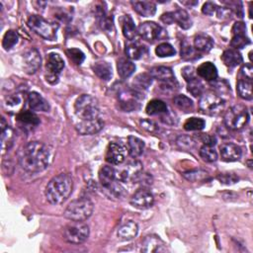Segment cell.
<instances>
[{"label":"cell","instance_id":"e0dca14e","mask_svg":"<svg viewBox=\"0 0 253 253\" xmlns=\"http://www.w3.org/2000/svg\"><path fill=\"white\" fill-rule=\"evenodd\" d=\"M105 158L106 161L110 164H122L126 158V147L121 143L111 142L106 149Z\"/></svg>","mask_w":253,"mask_h":253},{"label":"cell","instance_id":"91938a15","mask_svg":"<svg viewBox=\"0 0 253 253\" xmlns=\"http://www.w3.org/2000/svg\"><path fill=\"white\" fill-rule=\"evenodd\" d=\"M181 3H182V4H184V5L192 6V5H196V4H198V1H188V2H186V1H181Z\"/></svg>","mask_w":253,"mask_h":253},{"label":"cell","instance_id":"5bb4252c","mask_svg":"<svg viewBox=\"0 0 253 253\" xmlns=\"http://www.w3.org/2000/svg\"><path fill=\"white\" fill-rule=\"evenodd\" d=\"M163 29L154 22H144L137 28V34L145 41L153 42L162 35Z\"/></svg>","mask_w":253,"mask_h":253},{"label":"cell","instance_id":"44dd1931","mask_svg":"<svg viewBox=\"0 0 253 253\" xmlns=\"http://www.w3.org/2000/svg\"><path fill=\"white\" fill-rule=\"evenodd\" d=\"M0 137H1V150L2 154L5 153V151L9 150L14 142L15 134L12 127L6 123L4 118H1L0 122Z\"/></svg>","mask_w":253,"mask_h":253},{"label":"cell","instance_id":"d590c367","mask_svg":"<svg viewBox=\"0 0 253 253\" xmlns=\"http://www.w3.org/2000/svg\"><path fill=\"white\" fill-rule=\"evenodd\" d=\"M146 113L150 116H155V115H164L166 113H168V107L167 105L158 99H153L151 100L145 109Z\"/></svg>","mask_w":253,"mask_h":253},{"label":"cell","instance_id":"f907efd6","mask_svg":"<svg viewBox=\"0 0 253 253\" xmlns=\"http://www.w3.org/2000/svg\"><path fill=\"white\" fill-rule=\"evenodd\" d=\"M177 144L180 148L182 149H187V150H190V149H193L196 145V141L190 137V136H187V135H181L178 137L177 139Z\"/></svg>","mask_w":253,"mask_h":253},{"label":"cell","instance_id":"603a6c76","mask_svg":"<svg viewBox=\"0 0 253 253\" xmlns=\"http://www.w3.org/2000/svg\"><path fill=\"white\" fill-rule=\"evenodd\" d=\"M28 103L32 111L37 112H48L49 111V104L48 102L39 93L31 92L28 95Z\"/></svg>","mask_w":253,"mask_h":253},{"label":"cell","instance_id":"2e32d148","mask_svg":"<svg viewBox=\"0 0 253 253\" xmlns=\"http://www.w3.org/2000/svg\"><path fill=\"white\" fill-rule=\"evenodd\" d=\"M231 42L230 45L235 48H242L250 43L249 39L246 37V26L242 22L234 23L231 29Z\"/></svg>","mask_w":253,"mask_h":253},{"label":"cell","instance_id":"8d00e7d4","mask_svg":"<svg viewBox=\"0 0 253 253\" xmlns=\"http://www.w3.org/2000/svg\"><path fill=\"white\" fill-rule=\"evenodd\" d=\"M93 70L99 78H101L102 80H105V81L110 80L112 75H113L112 66L106 61L96 62L93 66Z\"/></svg>","mask_w":253,"mask_h":253},{"label":"cell","instance_id":"5b68a950","mask_svg":"<svg viewBox=\"0 0 253 253\" xmlns=\"http://www.w3.org/2000/svg\"><path fill=\"white\" fill-rule=\"evenodd\" d=\"M249 121V114L245 106L235 105L229 108L224 115V124L230 129H241Z\"/></svg>","mask_w":253,"mask_h":253},{"label":"cell","instance_id":"680465c9","mask_svg":"<svg viewBox=\"0 0 253 253\" xmlns=\"http://www.w3.org/2000/svg\"><path fill=\"white\" fill-rule=\"evenodd\" d=\"M218 179L220 180V182L225 183V184H231L234 183L236 181V177L232 174H222L220 176H218Z\"/></svg>","mask_w":253,"mask_h":253},{"label":"cell","instance_id":"8992f818","mask_svg":"<svg viewBox=\"0 0 253 253\" xmlns=\"http://www.w3.org/2000/svg\"><path fill=\"white\" fill-rule=\"evenodd\" d=\"M89 236V226L82 221L71 220L63 228V238L71 244H81Z\"/></svg>","mask_w":253,"mask_h":253},{"label":"cell","instance_id":"f5cc1de1","mask_svg":"<svg viewBox=\"0 0 253 253\" xmlns=\"http://www.w3.org/2000/svg\"><path fill=\"white\" fill-rule=\"evenodd\" d=\"M217 8H218V6H217L215 3L209 1V2H206V3L203 5V7H202V12H203V14H205V15L211 16V15H213L214 13H216Z\"/></svg>","mask_w":253,"mask_h":253},{"label":"cell","instance_id":"74e56055","mask_svg":"<svg viewBox=\"0 0 253 253\" xmlns=\"http://www.w3.org/2000/svg\"><path fill=\"white\" fill-rule=\"evenodd\" d=\"M128 153L131 157H138L144 150V141L135 136H128Z\"/></svg>","mask_w":253,"mask_h":253},{"label":"cell","instance_id":"bcb514c9","mask_svg":"<svg viewBox=\"0 0 253 253\" xmlns=\"http://www.w3.org/2000/svg\"><path fill=\"white\" fill-rule=\"evenodd\" d=\"M206 122L201 118H190L184 123V128L186 130H201L205 127Z\"/></svg>","mask_w":253,"mask_h":253},{"label":"cell","instance_id":"1f68e13d","mask_svg":"<svg viewBox=\"0 0 253 253\" xmlns=\"http://www.w3.org/2000/svg\"><path fill=\"white\" fill-rule=\"evenodd\" d=\"M213 46L212 39L206 34H199L194 39V48L197 51L208 52Z\"/></svg>","mask_w":253,"mask_h":253},{"label":"cell","instance_id":"f6af8a7d","mask_svg":"<svg viewBox=\"0 0 253 253\" xmlns=\"http://www.w3.org/2000/svg\"><path fill=\"white\" fill-rule=\"evenodd\" d=\"M187 89H188V92H190L195 97L202 96V94L204 93V84L200 79L195 77L192 80L188 81Z\"/></svg>","mask_w":253,"mask_h":253},{"label":"cell","instance_id":"836d02e7","mask_svg":"<svg viewBox=\"0 0 253 253\" xmlns=\"http://www.w3.org/2000/svg\"><path fill=\"white\" fill-rule=\"evenodd\" d=\"M117 69L118 73L121 78L126 79L129 77L135 70L134 63L126 58H120L117 62Z\"/></svg>","mask_w":253,"mask_h":253},{"label":"cell","instance_id":"7402d4cb","mask_svg":"<svg viewBox=\"0 0 253 253\" xmlns=\"http://www.w3.org/2000/svg\"><path fill=\"white\" fill-rule=\"evenodd\" d=\"M219 151H220L221 159L226 162L236 161L241 157V154H242L241 148L238 145L231 143V142L222 144L220 146Z\"/></svg>","mask_w":253,"mask_h":253},{"label":"cell","instance_id":"816d5d0a","mask_svg":"<svg viewBox=\"0 0 253 253\" xmlns=\"http://www.w3.org/2000/svg\"><path fill=\"white\" fill-rule=\"evenodd\" d=\"M183 176L189 180V181H192V182H196V181H200V180H203L205 177L208 176V173L203 171V170H193V171H188V172H185L183 174Z\"/></svg>","mask_w":253,"mask_h":253},{"label":"cell","instance_id":"7c38bea8","mask_svg":"<svg viewBox=\"0 0 253 253\" xmlns=\"http://www.w3.org/2000/svg\"><path fill=\"white\" fill-rule=\"evenodd\" d=\"M160 19L163 23L167 25L176 23L179 27H181L184 30H187L192 26V21L188 12H186L183 9H178L174 12L164 13Z\"/></svg>","mask_w":253,"mask_h":253},{"label":"cell","instance_id":"7a4b0ae2","mask_svg":"<svg viewBox=\"0 0 253 253\" xmlns=\"http://www.w3.org/2000/svg\"><path fill=\"white\" fill-rule=\"evenodd\" d=\"M73 189V181L70 175L60 173L47 183L45 187V198L52 205H60L67 200Z\"/></svg>","mask_w":253,"mask_h":253},{"label":"cell","instance_id":"83f0119b","mask_svg":"<svg viewBox=\"0 0 253 253\" xmlns=\"http://www.w3.org/2000/svg\"><path fill=\"white\" fill-rule=\"evenodd\" d=\"M25 102V98L21 93H16V94H12L9 97H7L6 101H5V107L8 110L9 113H20L24 103Z\"/></svg>","mask_w":253,"mask_h":253},{"label":"cell","instance_id":"4dcf8cb0","mask_svg":"<svg viewBox=\"0 0 253 253\" xmlns=\"http://www.w3.org/2000/svg\"><path fill=\"white\" fill-rule=\"evenodd\" d=\"M221 60L228 68H234L242 62V56L237 49L230 48L223 51L221 54Z\"/></svg>","mask_w":253,"mask_h":253},{"label":"cell","instance_id":"4316f807","mask_svg":"<svg viewBox=\"0 0 253 253\" xmlns=\"http://www.w3.org/2000/svg\"><path fill=\"white\" fill-rule=\"evenodd\" d=\"M133 10L143 17H151L156 12V5L151 1H132Z\"/></svg>","mask_w":253,"mask_h":253},{"label":"cell","instance_id":"9f6ffc18","mask_svg":"<svg viewBox=\"0 0 253 253\" xmlns=\"http://www.w3.org/2000/svg\"><path fill=\"white\" fill-rule=\"evenodd\" d=\"M194 70H195V69H194L192 66H187V67H184V68H183V70H182V75H183V77L186 79L187 82L196 77Z\"/></svg>","mask_w":253,"mask_h":253},{"label":"cell","instance_id":"60d3db41","mask_svg":"<svg viewBox=\"0 0 253 253\" xmlns=\"http://www.w3.org/2000/svg\"><path fill=\"white\" fill-rule=\"evenodd\" d=\"M199 52L187 42L184 41L181 44V57L185 60H193L199 58Z\"/></svg>","mask_w":253,"mask_h":253},{"label":"cell","instance_id":"f1b7e54d","mask_svg":"<svg viewBox=\"0 0 253 253\" xmlns=\"http://www.w3.org/2000/svg\"><path fill=\"white\" fill-rule=\"evenodd\" d=\"M121 24H122V31L126 39L132 41L135 39L137 35V30L135 28L134 22L131 19L129 15H125L121 19Z\"/></svg>","mask_w":253,"mask_h":253},{"label":"cell","instance_id":"7dc6e473","mask_svg":"<svg viewBox=\"0 0 253 253\" xmlns=\"http://www.w3.org/2000/svg\"><path fill=\"white\" fill-rule=\"evenodd\" d=\"M97 16H98V20L100 22V25L104 30L110 31V30L113 29L112 18L107 14V12L104 9L98 8L97 9Z\"/></svg>","mask_w":253,"mask_h":253},{"label":"cell","instance_id":"11a10c76","mask_svg":"<svg viewBox=\"0 0 253 253\" xmlns=\"http://www.w3.org/2000/svg\"><path fill=\"white\" fill-rule=\"evenodd\" d=\"M216 14L219 19H228L230 18L232 11L228 7H218L216 10Z\"/></svg>","mask_w":253,"mask_h":253},{"label":"cell","instance_id":"277c9868","mask_svg":"<svg viewBox=\"0 0 253 253\" xmlns=\"http://www.w3.org/2000/svg\"><path fill=\"white\" fill-rule=\"evenodd\" d=\"M93 203L87 198H79L72 201L64 211V216L69 220L83 221L93 212Z\"/></svg>","mask_w":253,"mask_h":253},{"label":"cell","instance_id":"9a60e30c","mask_svg":"<svg viewBox=\"0 0 253 253\" xmlns=\"http://www.w3.org/2000/svg\"><path fill=\"white\" fill-rule=\"evenodd\" d=\"M103 127L104 122L101 117L91 120H79L78 123H76L75 125L76 130L82 135L95 134L99 132Z\"/></svg>","mask_w":253,"mask_h":253},{"label":"cell","instance_id":"ffe728a7","mask_svg":"<svg viewBox=\"0 0 253 253\" xmlns=\"http://www.w3.org/2000/svg\"><path fill=\"white\" fill-rule=\"evenodd\" d=\"M141 251L145 253L166 252L167 247L165 242L156 235H147L141 244Z\"/></svg>","mask_w":253,"mask_h":253},{"label":"cell","instance_id":"6da1fadb","mask_svg":"<svg viewBox=\"0 0 253 253\" xmlns=\"http://www.w3.org/2000/svg\"><path fill=\"white\" fill-rule=\"evenodd\" d=\"M50 150L47 145L40 141H31L19 152L21 167L30 173L43 171L50 163Z\"/></svg>","mask_w":253,"mask_h":253},{"label":"cell","instance_id":"ee69618b","mask_svg":"<svg viewBox=\"0 0 253 253\" xmlns=\"http://www.w3.org/2000/svg\"><path fill=\"white\" fill-rule=\"evenodd\" d=\"M105 193L108 195V197L111 198H117L120 199L125 195V188L122 186L121 183L115 181L112 185L104 189Z\"/></svg>","mask_w":253,"mask_h":253},{"label":"cell","instance_id":"db71d44e","mask_svg":"<svg viewBox=\"0 0 253 253\" xmlns=\"http://www.w3.org/2000/svg\"><path fill=\"white\" fill-rule=\"evenodd\" d=\"M140 126H141V127H143L144 129H146L148 131H155L158 128L156 124L153 121H150V120H147V119L141 120L140 121Z\"/></svg>","mask_w":253,"mask_h":253},{"label":"cell","instance_id":"c3c4849f","mask_svg":"<svg viewBox=\"0 0 253 253\" xmlns=\"http://www.w3.org/2000/svg\"><path fill=\"white\" fill-rule=\"evenodd\" d=\"M155 52L160 57H168V56L174 55L176 53V50L173 47V45H171L170 43L161 42L155 48Z\"/></svg>","mask_w":253,"mask_h":253},{"label":"cell","instance_id":"ba28073f","mask_svg":"<svg viewBox=\"0 0 253 253\" xmlns=\"http://www.w3.org/2000/svg\"><path fill=\"white\" fill-rule=\"evenodd\" d=\"M224 99L213 92L203 93L199 102L200 110L207 115H217L223 109Z\"/></svg>","mask_w":253,"mask_h":253},{"label":"cell","instance_id":"52a82bcc","mask_svg":"<svg viewBox=\"0 0 253 253\" xmlns=\"http://www.w3.org/2000/svg\"><path fill=\"white\" fill-rule=\"evenodd\" d=\"M28 26L35 33L46 40H54L56 38L57 26L45 21L42 16L31 15L28 19Z\"/></svg>","mask_w":253,"mask_h":253},{"label":"cell","instance_id":"cb8c5ba5","mask_svg":"<svg viewBox=\"0 0 253 253\" xmlns=\"http://www.w3.org/2000/svg\"><path fill=\"white\" fill-rule=\"evenodd\" d=\"M137 232H138L137 224L132 220H128L121 224V226L118 228L117 235L121 240L126 241L134 238Z\"/></svg>","mask_w":253,"mask_h":253},{"label":"cell","instance_id":"8fae6325","mask_svg":"<svg viewBox=\"0 0 253 253\" xmlns=\"http://www.w3.org/2000/svg\"><path fill=\"white\" fill-rule=\"evenodd\" d=\"M48 74L46 75V81L50 84H55L58 81V73L64 67V61L62 57L55 52H50L46 58L45 64Z\"/></svg>","mask_w":253,"mask_h":253},{"label":"cell","instance_id":"30bf717a","mask_svg":"<svg viewBox=\"0 0 253 253\" xmlns=\"http://www.w3.org/2000/svg\"><path fill=\"white\" fill-rule=\"evenodd\" d=\"M140 92L134 89H124L119 93V101L121 108L126 112L135 111L140 107V100L143 97L140 96Z\"/></svg>","mask_w":253,"mask_h":253},{"label":"cell","instance_id":"f35d334b","mask_svg":"<svg viewBox=\"0 0 253 253\" xmlns=\"http://www.w3.org/2000/svg\"><path fill=\"white\" fill-rule=\"evenodd\" d=\"M151 82H152V77L150 76V74H146V73L138 74L132 81L133 89L137 92L146 90L151 85Z\"/></svg>","mask_w":253,"mask_h":253},{"label":"cell","instance_id":"d4e9b609","mask_svg":"<svg viewBox=\"0 0 253 253\" xmlns=\"http://www.w3.org/2000/svg\"><path fill=\"white\" fill-rule=\"evenodd\" d=\"M125 52L128 58L136 60L146 55L148 53V49L144 44L138 42H133L126 45Z\"/></svg>","mask_w":253,"mask_h":253},{"label":"cell","instance_id":"4fadbf2b","mask_svg":"<svg viewBox=\"0 0 253 253\" xmlns=\"http://www.w3.org/2000/svg\"><path fill=\"white\" fill-rule=\"evenodd\" d=\"M142 172V164L138 160L129 161L120 172L119 180L125 183H135Z\"/></svg>","mask_w":253,"mask_h":253},{"label":"cell","instance_id":"ac0fdd59","mask_svg":"<svg viewBox=\"0 0 253 253\" xmlns=\"http://www.w3.org/2000/svg\"><path fill=\"white\" fill-rule=\"evenodd\" d=\"M42 63V58L39 50L37 48H30L23 55L24 70L28 74H34L40 67Z\"/></svg>","mask_w":253,"mask_h":253},{"label":"cell","instance_id":"d6986e66","mask_svg":"<svg viewBox=\"0 0 253 253\" xmlns=\"http://www.w3.org/2000/svg\"><path fill=\"white\" fill-rule=\"evenodd\" d=\"M154 203L153 195L146 189L137 190L130 198V205L139 210H145L152 207Z\"/></svg>","mask_w":253,"mask_h":253},{"label":"cell","instance_id":"7bdbcfd3","mask_svg":"<svg viewBox=\"0 0 253 253\" xmlns=\"http://www.w3.org/2000/svg\"><path fill=\"white\" fill-rule=\"evenodd\" d=\"M18 40H19V36L17 32L14 30H9L5 33L3 37L2 46L4 47V49L9 50L18 42Z\"/></svg>","mask_w":253,"mask_h":253},{"label":"cell","instance_id":"9c48e42d","mask_svg":"<svg viewBox=\"0 0 253 253\" xmlns=\"http://www.w3.org/2000/svg\"><path fill=\"white\" fill-rule=\"evenodd\" d=\"M150 76L161 82L163 89L174 90L175 86H178L174 73L170 67L167 66H155L150 69Z\"/></svg>","mask_w":253,"mask_h":253},{"label":"cell","instance_id":"f546056e","mask_svg":"<svg viewBox=\"0 0 253 253\" xmlns=\"http://www.w3.org/2000/svg\"><path fill=\"white\" fill-rule=\"evenodd\" d=\"M197 74L206 79L207 81H213L217 77V70L216 67L213 63L208 61L202 63L198 68H197Z\"/></svg>","mask_w":253,"mask_h":253},{"label":"cell","instance_id":"681fc988","mask_svg":"<svg viewBox=\"0 0 253 253\" xmlns=\"http://www.w3.org/2000/svg\"><path fill=\"white\" fill-rule=\"evenodd\" d=\"M66 55L69 57V59L74 62L75 64H81L85 58V55L84 53L78 49V48H75V47H72V48H69V49H66Z\"/></svg>","mask_w":253,"mask_h":253},{"label":"cell","instance_id":"b9f144b4","mask_svg":"<svg viewBox=\"0 0 253 253\" xmlns=\"http://www.w3.org/2000/svg\"><path fill=\"white\" fill-rule=\"evenodd\" d=\"M199 153H200V156L202 157V159L206 162H213L217 159V152L212 145L204 144L200 148Z\"/></svg>","mask_w":253,"mask_h":253},{"label":"cell","instance_id":"3957f363","mask_svg":"<svg viewBox=\"0 0 253 253\" xmlns=\"http://www.w3.org/2000/svg\"><path fill=\"white\" fill-rule=\"evenodd\" d=\"M74 112L79 120H91L100 117L99 104L96 98L83 94L74 103Z\"/></svg>","mask_w":253,"mask_h":253},{"label":"cell","instance_id":"d6a6232c","mask_svg":"<svg viewBox=\"0 0 253 253\" xmlns=\"http://www.w3.org/2000/svg\"><path fill=\"white\" fill-rule=\"evenodd\" d=\"M16 119L25 126H37L40 124V118L32 111H21L17 114Z\"/></svg>","mask_w":253,"mask_h":253},{"label":"cell","instance_id":"6f0895ef","mask_svg":"<svg viewBox=\"0 0 253 253\" xmlns=\"http://www.w3.org/2000/svg\"><path fill=\"white\" fill-rule=\"evenodd\" d=\"M241 73L245 76V78L252 80L253 77V68L250 63H247L241 67Z\"/></svg>","mask_w":253,"mask_h":253},{"label":"cell","instance_id":"ab89813d","mask_svg":"<svg viewBox=\"0 0 253 253\" xmlns=\"http://www.w3.org/2000/svg\"><path fill=\"white\" fill-rule=\"evenodd\" d=\"M173 102L178 109H180L181 111H183L185 113L192 112L194 109L193 101L185 95H176L173 98Z\"/></svg>","mask_w":253,"mask_h":253},{"label":"cell","instance_id":"484cf974","mask_svg":"<svg viewBox=\"0 0 253 253\" xmlns=\"http://www.w3.org/2000/svg\"><path fill=\"white\" fill-rule=\"evenodd\" d=\"M99 182L101 184V186L105 189L107 187H109L110 185H112L116 180L117 174H116V170L109 165H104L100 168L99 170Z\"/></svg>","mask_w":253,"mask_h":253},{"label":"cell","instance_id":"e575fe53","mask_svg":"<svg viewBox=\"0 0 253 253\" xmlns=\"http://www.w3.org/2000/svg\"><path fill=\"white\" fill-rule=\"evenodd\" d=\"M236 90L238 95L244 100H252L253 93H252V82L250 79L243 78L239 79L236 85Z\"/></svg>","mask_w":253,"mask_h":253}]
</instances>
